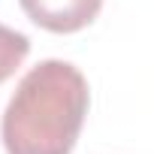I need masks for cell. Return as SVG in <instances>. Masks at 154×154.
I'll return each instance as SVG.
<instances>
[{
  "mask_svg": "<svg viewBox=\"0 0 154 154\" xmlns=\"http://www.w3.org/2000/svg\"><path fill=\"white\" fill-rule=\"evenodd\" d=\"M91 106L88 79L66 60H42L18 82L0 121L6 154H72Z\"/></svg>",
  "mask_w": 154,
  "mask_h": 154,
  "instance_id": "cell-1",
  "label": "cell"
},
{
  "mask_svg": "<svg viewBox=\"0 0 154 154\" xmlns=\"http://www.w3.org/2000/svg\"><path fill=\"white\" fill-rule=\"evenodd\" d=\"M27 54H30V39L6 24H0V85L9 75H15V69L24 63Z\"/></svg>",
  "mask_w": 154,
  "mask_h": 154,
  "instance_id": "cell-3",
  "label": "cell"
},
{
  "mask_svg": "<svg viewBox=\"0 0 154 154\" xmlns=\"http://www.w3.org/2000/svg\"><path fill=\"white\" fill-rule=\"evenodd\" d=\"M24 15L51 33H75L88 27L100 9H103V0H18Z\"/></svg>",
  "mask_w": 154,
  "mask_h": 154,
  "instance_id": "cell-2",
  "label": "cell"
}]
</instances>
